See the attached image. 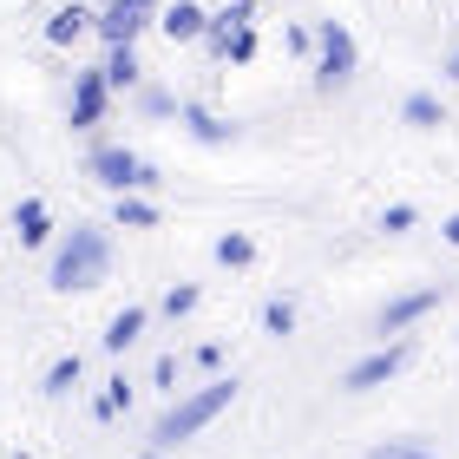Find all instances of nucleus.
<instances>
[{
  "label": "nucleus",
  "mask_w": 459,
  "mask_h": 459,
  "mask_svg": "<svg viewBox=\"0 0 459 459\" xmlns=\"http://www.w3.org/2000/svg\"><path fill=\"white\" fill-rule=\"evenodd\" d=\"M144 459H164V453H158V446H152V453H144Z\"/></svg>",
  "instance_id": "nucleus-29"
},
{
  "label": "nucleus",
  "mask_w": 459,
  "mask_h": 459,
  "mask_svg": "<svg viewBox=\"0 0 459 459\" xmlns=\"http://www.w3.org/2000/svg\"><path fill=\"white\" fill-rule=\"evenodd\" d=\"M99 33H106L112 47H132V39L144 33V7H138V0H112V7L99 13Z\"/></svg>",
  "instance_id": "nucleus-9"
},
{
  "label": "nucleus",
  "mask_w": 459,
  "mask_h": 459,
  "mask_svg": "<svg viewBox=\"0 0 459 459\" xmlns=\"http://www.w3.org/2000/svg\"><path fill=\"white\" fill-rule=\"evenodd\" d=\"M92 178L99 184H112L118 197H132V191H158V164H144L138 152H125V144H99L92 152Z\"/></svg>",
  "instance_id": "nucleus-3"
},
{
  "label": "nucleus",
  "mask_w": 459,
  "mask_h": 459,
  "mask_svg": "<svg viewBox=\"0 0 459 459\" xmlns=\"http://www.w3.org/2000/svg\"><path fill=\"white\" fill-rule=\"evenodd\" d=\"M118 223H125V230H152V223H158V204H144V197H118Z\"/></svg>",
  "instance_id": "nucleus-18"
},
{
  "label": "nucleus",
  "mask_w": 459,
  "mask_h": 459,
  "mask_svg": "<svg viewBox=\"0 0 459 459\" xmlns=\"http://www.w3.org/2000/svg\"><path fill=\"white\" fill-rule=\"evenodd\" d=\"M125 401H132V381H125V374H112V381H106V394H99V407H92V413H99V420H112V413H118Z\"/></svg>",
  "instance_id": "nucleus-19"
},
{
  "label": "nucleus",
  "mask_w": 459,
  "mask_h": 459,
  "mask_svg": "<svg viewBox=\"0 0 459 459\" xmlns=\"http://www.w3.org/2000/svg\"><path fill=\"white\" fill-rule=\"evenodd\" d=\"M368 459H433L427 446H413V440H387V446H374Z\"/></svg>",
  "instance_id": "nucleus-25"
},
{
  "label": "nucleus",
  "mask_w": 459,
  "mask_h": 459,
  "mask_svg": "<svg viewBox=\"0 0 459 459\" xmlns=\"http://www.w3.org/2000/svg\"><path fill=\"white\" fill-rule=\"evenodd\" d=\"M440 237H446V243H453V249H459V211H453V217H446V223H440Z\"/></svg>",
  "instance_id": "nucleus-26"
},
{
  "label": "nucleus",
  "mask_w": 459,
  "mask_h": 459,
  "mask_svg": "<svg viewBox=\"0 0 459 459\" xmlns=\"http://www.w3.org/2000/svg\"><path fill=\"white\" fill-rule=\"evenodd\" d=\"M144 322H152L144 308H118V316H112V328H106V348H112V354H125V348H132V342L144 335Z\"/></svg>",
  "instance_id": "nucleus-13"
},
{
  "label": "nucleus",
  "mask_w": 459,
  "mask_h": 459,
  "mask_svg": "<svg viewBox=\"0 0 459 459\" xmlns=\"http://www.w3.org/2000/svg\"><path fill=\"white\" fill-rule=\"evenodd\" d=\"M217 263H223V269H243V263H256V243H249L243 230H230V237H217Z\"/></svg>",
  "instance_id": "nucleus-17"
},
{
  "label": "nucleus",
  "mask_w": 459,
  "mask_h": 459,
  "mask_svg": "<svg viewBox=\"0 0 459 459\" xmlns=\"http://www.w3.org/2000/svg\"><path fill=\"white\" fill-rule=\"evenodd\" d=\"M446 79H459V47H453V59H446Z\"/></svg>",
  "instance_id": "nucleus-27"
},
{
  "label": "nucleus",
  "mask_w": 459,
  "mask_h": 459,
  "mask_svg": "<svg viewBox=\"0 0 459 459\" xmlns=\"http://www.w3.org/2000/svg\"><path fill=\"white\" fill-rule=\"evenodd\" d=\"M99 73H106V86H112V92H125V86H138V73H144V66H138V53H132V47H112V59H106Z\"/></svg>",
  "instance_id": "nucleus-15"
},
{
  "label": "nucleus",
  "mask_w": 459,
  "mask_h": 459,
  "mask_svg": "<svg viewBox=\"0 0 459 459\" xmlns=\"http://www.w3.org/2000/svg\"><path fill=\"white\" fill-rule=\"evenodd\" d=\"M230 401H237V381H211V387H197V394H184V401H171V407L158 413V427H152V446H158V453L184 446L191 433H204V427H211Z\"/></svg>",
  "instance_id": "nucleus-2"
},
{
  "label": "nucleus",
  "mask_w": 459,
  "mask_h": 459,
  "mask_svg": "<svg viewBox=\"0 0 459 459\" xmlns=\"http://www.w3.org/2000/svg\"><path fill=\"white\" fill-rule=\"evenodd\" d=\"M86 27H99V20H92L86 7H59V13L47 20V39H53V47H73V39L86 33Z\"/></svg>",
  "instance_id": "nucleus-12"
},
{
  "label": "nucleus",
  "mask_w": 459,
  "mask_h": 459,
  "mask_svg": "<svg viewBox=\"0 0 459 459\" xmlns=\"http://www.w3.org/2000/svg\"><path fill=\"white\" fill-rule=\"evenodd\" d=\"M191 308H197V282H178L171 296H164V316H171V322H178V316H191Z\"/></svg>",
  "instance_id": "nucleus-23"
},
{
  "label": "nucleus",
  "mask_w": 459,
  "mask_h": 459,
  "mask_svg": "<svg viewBox=\"0 0 459 459\" xmlns=\"http://www.w3.org/2000/svg\"><path fill=\"white\" fill-rule=\"evenodd\" d=\"M249 13H256V0H230L223 13H211V33H204V39H211V47L230 59V39H237V33H249Z\"/></svg>",
  "instance_id": "nucleus-10"
},
{
  "label": "nucleus",
  "mask_w": 459,
  "mask_h": 459,
  "mask_svg": "<svg viewBox=\"0 0 459 459\" xmlns=\"http://www.w3.org/2000/svg\"><path fill=\"white\" fill-rule=\"evenodd\" d=\"M106 99H112L106 73H79V79H73V132H86V125L106 118Z\"/></svg>",
  "instance_id": "nucleus-8"
},
{
  "label": "nucleus",
  "mask_w": 459,
  "mask_h": 459,
  "mask_svg": "<svg viewBox=\"0 0 459 459\" xmlns=\"http://www.w3.org/2000/svg\"><path fill=\"white\" fill-rule=\"evenodd\" d=\"M106 269H112V237L99 223H73V237L53 256V289H66V296L73 289H99Z\"/></svg>",
  "instance_id": "nucleus-1"
},
{
  "label": "nucleus",
  "mask_w": 459,
  "mask_h": 459,
  "mask_svg": "<svg viewBox=\"0 0 459 459\" xmlns=\"http://www.w3.org/2000/svg\"><path fill=\"white\" fill-rule=\"evenodd\" d=\"M413 223H420L413 204H387V211H381V230H387V237H401V230H413Z\"/></svg>",
  "instance_id": "nucleus-22"
},
{
  "label": "nucleus",
  "mask_w": 459,
  "mask_h": 459,
  "mask_svg": "<svg viewBox=\"0 0 459 459\" xmlns=\"http://www.w3.org/2000/svg\"><path fill=\"white\" fill-rule=\"evenodd\" d=\"M316 79H322V92H335L354 79V33L342 20H322L316 27Z\"/></svg>",
  "instance_id": "nucleus-4"
},
{
  "label": "nucleus",
  "mask_w": 459,
  "mask_h": 459,
  "mask_svg": "<svg viewBox=\"0 0 459 459\" xmlns=\"http://www.w3.org/2000/svg\"><path fill=\"white\" fill-rule=\"evenodd\" d=\"M106 7H112V0H106Z\"/></svg>",
  "instance_id": "nucleus-30"
},
{
  "label": "nucleus",
  "mask_w": 459,
  "mask_h": 459,
  "mask_svg": "<svg viewBox=\"0 0 459 459\" xmlns=\"http://www.w3.org/2000/svg\"><path fill=\"white\" fill-rule=\"evenodd\" d=\"M407 354H413V342H387V348H374V354H361L348 374H342V387L348 394H368V387H381V381H394V374L407 368Z\"/></svg>",
  "instance_id": "nucleus-5"
},
{
  "label": "nucleus",
  "mask_w": 459,
  "mask_h": 459,
  "mask_svg": "<svg viewBox=\"0 0 459 459\" xmlns=\"http://www.w3.org/2000/svg\"><path fill=\"white\" fill-rule=\"evenodd\" d=\"M263 328H269V335H296V302H269L263 308Z\"/></svg>",
  "instance_id": "nucleus-21"
},
{
  "label": "nucleus",
  "mask_w": 459,
  "mask_h": 459,
  "mask_svg": "<svg viewBox=\"0 0 459 459\" xmlns=\"http://www.w3.org/2000/svg\"><path fill=\"white\" fill-rule=\"evenodd\" d=\"M13 230H20V243H47V230H53L47 204H39V197H27V204L13 211Z\"/></svg>",
  "instance_id": "nucleus-14"
},
{
  "label": "nucleus",
  "mask_w": 459,
  "mask_h": 459,
  "mask_svg": "<svg viewBox=\"0 0 459 459\" xmlns=\"http://www.w3.org/2000/svg\"><path fill=\"white\" fill-rule=\"evenodd\" d=\"M79 387V354H66V361L47 368V394H73Z\"/></svg>",
  "instance_id": "nucleus-20"
},
{
  "label": "nucleus",
  "mask_w": 459,
  "mask_h": 459,
  "mask_svg": "<svg viewBox=\"0 0 459 459\" xmlns=\"http://www.w3.org/2000/svg\"><path fill=\"white\" fill-rule=\"evenodd\" d=\"M138 112H144V118H171V112H178V99L152 86V92H138Z\"/></svg>",
  "instance_id": "nucleus-24"
},
{
  "label": "nucleus",
  "mask_w": 459,
  "mask_h": 459,
  "mask_svg": "<svg viewBox=\"0 0 459 459\" xmlns=\"http://www.w3.org/2000/svg\"><path fill=\"white\" fill-rule=\"evenodd\" d=\"M138 7H144V13H152V7H158V0H138Z\"/></svg>",
  "instance_id": "nucleus-28"
},
{
  "label": "nucleus",
  "mask_w": 459,
  "mask_h": 459,
  "mask_svg": "<svg viewBox=\"0 0 459 459\" xmlns=\"http://www.w3.org/2000/svg\"><path fill=\"white\" fill-rule=\"evenodd\" d=\"M401 118L413 125V132H433V125H440L446 112H440V99H433V92H407V106H401Z\"/></svg>",
  "instance_id": "nucleus-16"
},
{
  "label": "nucleus",
  "mask_w": 459,
  "mask_h": 459,
  "mask_svg": "<svg viewBox=\"0 0 459 459\" xmlns=\"http://www.w3.org/2000/svg\"><path fill=\"white\" fill-rule=\"evenodd\" d=\"M440 308V289H413V296H394L387 308H381V335H407L420 316H433Z\"/></svg>",
  "instance_id": "nucleus-7"
},
{
  "label": "nucleus",
  "mask_w": 459,
  "mask_h": 459,
  "mask_svg": "<svg viewBox=\"0 0 459 459\" xmlns=\"http://www.w3.org/2000/svg\"><path fill=\"white\" fill-rule=\"evenodd\" d=\"M158 27H164V39H171V47H191V39L211 33V13H204L197 0H164Z\"/></svg>",
  "instance_id": "nucleus-6"
},
{
  "label": "nucleus",
  "mask_w": 459,
  "mask_h": 459,
  "mask_svg": "<svg viewBox=\"0 0 459 459\" xmlns=\"http://www.w3.org/2000/svg\"><path fill=\"white\" fill-rule=\"evenodd\" d=\"M184 132H191L197 144H230V138H237V125H223L217 112H204V106H184Z\"/></svg>",
  "instance_id": "nucleus-11"
}]
</instances>
